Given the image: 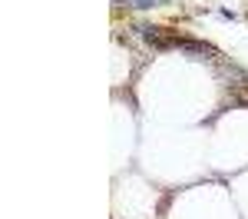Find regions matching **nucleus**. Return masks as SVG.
Here are the masks:
<instances>
[{
    "label": "nucleus",
    "instance_id": "obj_1",
    "mask_svg": "<svg viewBox=\"0 0 248 219\" xmlns=\"http://www.w3.org/2000/svg\"><path fill=\"white\" fill-rule=\"evenodd\" d=\"M116 3H119V7L129 3V7H139V10H149V7H159V3H166V0H116Z\"/></svg>",
    "mask_w": 248,
    "mask_h": 219
}]
</instances>
